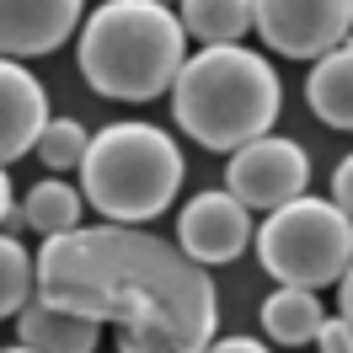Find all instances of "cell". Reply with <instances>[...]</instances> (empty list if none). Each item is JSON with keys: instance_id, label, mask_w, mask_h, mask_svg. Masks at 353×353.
Returning a JSON list of instances; mask_svg holds the SVG:
<instances>
[{"instance_id": "cb8c5ba5", "label": "cell", "mask_w": 353, "mask_h": 353, "mask_svg": "<svg viewBox=\"0 0 353 353\" xmlns=\"http://www.w3.org/2000/svg\"><path fill=\"white\" fill-rule=\"evenodd\" d=\"M343 48H353V27H348V43H343Z\"/></svg>"}, {"instance_id": "3957f363", "label": "cell", "mask_w": 353, "mask_h": 353, "mask_svg": "<svg viewBox=\"0 0 353 353\" xmlns=\"http://www.w3.org/2000/svg\"><path fill=\"white\" fill-rule=\"evenodd\" d=\"M284 108L279 70L268 65L257 48L230 43V48H199L172 86V112L188 139L203 150H241L273 129Z\"/></svg>"}, {"instance_id": "ac0fdd59", "label": "cell", "mask_w": 353, "mask_h": 353, "mask_svg": "<svg viewBox=\"0 0 353 353\" xmlns=\"http://www.w3.org/2000/svg\"><path fill=\"white\" fill-rule=\"evenodd\" d=\"M316 348H321V353H353L348 321H343V316H327V321H321V332H316Z\"/></svg>"}, {"instance_id": "603a6c76", "label": "cell", "mask_w": 353, "mask_h": 353, "mask_svg": "<svg viewBox=\"0 0 353 353\" xmlns=\"http://www.w3.org/2000/svg\"><path fill=\"white\" fill-rule=\"evenodd\" d=\"M0 353H32V348H22V343H17V348H0Z\"/></svg>"}, {"instance_id": "8992f818", "label": "cell", "mask_w": 353, "mask_h": 353, "mask_svg": "<svg viewBox=\"0 0 353 353\" xmlns=\"http://www.w3.org/2000/svg\"><path fill=\"white\" fill-rule=\"evenodd\" d=\"M310 188V155L305 145H294L284 134H263L225 161V193L241 203L246 214L252 209H284V203L305 199Z\"/></svg>"}, {"instance_id": "4fadbf2b", "label": "cell", "mask_w": 353, "mask_h": 353, "mask_svg": "<svg viewBox=\"0 0 353 353\" xmlns=\"http://www.w3.org/2000/svg\"><path fill=\"white\" fill-rule=\"evenodd\" d=\"M321 321H327V310H321V300H316L310 289H284L279 284L263 300V332H268V343H279V348H305V343H316Z\"/></svg>"}, {"instance_id": "5b68a950", "label": "cell", "mask_w": 353, "mask_h": 353, "mask_svg": "<svg viewBox=\"0 0 353 353\" xmlns=\"http://www.w3.org/2000/svg\"><path fill=\"white\" fill-rule=\"evenodd\" d=\"M257 263L268 268V279H279L284 289H327L343 284V273L353 263V225L343 220V209L332 199H294L284 209H273L257 230Z\"/></svg>"}, {"instance_id": "2e32d148", "label": "cell", "mask_w": 353, "mask_h": 353, "mask_svg": "<svg viewBox=\"0 0 353 353\" xmlns=\"http://www.w3.org/2000/svg\"><path fill=\"white\" fill-rule=\"evenodd\" d=\"M32 305V252L17 236H0V321Z\"/></svg>"}, {"instance_id": "277c9868", "label": "cell", "mask_w": 353, "mask_h": 353, "mask_svg": "<svg viewBox=\"0 0 353 353\" xmlns=\"http://www.w3.org/2000/svg\"><path fill=\"white\" fill-rule=\"evenodd\" d=\"M182 150L166 129L155 123H108L91 134L86 161H81V199L108 214V225L139 230L145 220L166 214L182 188Z\"/></svg>"}, {"instance_id": "7c38bea8", "label": "cell", "mask_w": 353, "mask_h": 353, "mask_svg": "<svg viewBox=\"0 0 353 353\" xmlns=\"http://www.w3.org/2000/svg\"><path fill=\"white\" fill-rule=\"evenodd\" d=\"M305 102L327 129L353 134V48H332L305 75Z\"/></svg>"}, {"instance_id": "5bb4252c", "label": "cell", "mask_w": 353, "mask_h": 353, "mask_svg": "<svg viewBox=\"0 0 353 353\" xmlns=\"http://www.w3.org/2000/svg\"><path fill=\"white\" fill-rule=\"evenodd\" d=\"M176 22H182L188 38H199L203 48H230L257 27V6L252 0H188L176 11Z\"/></svg>"}, {"instance_id": "8fae6325", "label": "cell", "mask_w": 353, "mask_h": 353, "mask_svg": "<svg viewBox=\"0 0 353 353\" xmlns=\"http://www.w3.org/2000/svg\"><path fill=\"white\" fill-rule=\"evenodd\" d=\"M17 337L32 353H91L97 337H102V327L86 321V316H75V310H54L43 300H32L17 316Z\"/></svg>"}, {"instance_id": "e0dca14e", "label": "cell", "mask_w": 353, "mask_h": 353, "mask_svg": "<svg viewBox=\"0 0 353 353\" xmlns=\"http://www.w3.org/2000/svg\"><path fill=\"white\" fill-rule=\"evenodd\" d=\"M86 145H91V139H86V129H81L75 118H48L32 155H43L48 172H70V166H81V161H86Z\"/></svg>"}, {"instance_id": "52a82bcc", "label": "cell", "mask_w": 353, "mask_h": 353, "mask_svg": "<svg viewBox=\"0 0 353 353\" xmlns=\"http://www.w3.org/2000/svg\"><path fill=\"white\" fill-rule=\"evenodd\" d=\"M353 0H257V32L284 59H327L348 43Z\"/></svg>"}, {"instance_id": "d6986e66", "label": "cell", "mask_w": 353, "mask_h": 353, "mask_svg": "<svg viewBox=\"0 0 353 353\" xmlns=\"http://www.w3.org/2000/svg\"><path fill=\"white\" fill-rule=\"evenodd\" d=\"M332 203L343 209V220L353 225V155L337 161V172H332Z\"/></svg>"}, {"instance_id": "44dd1931", "label": "cell", "mask_w": 353, "mask_h": 353, "mask_svg": "<svg viewBox=\"0 0 353 353\" xmlns=\"http://www.w3.org/2000/svg\"><path fill=\"white\" fill-rule=\"evenodd\" d=\"M337 316H343L348 332H353V263H348V273H343V284H337Z\"/></svg>"}, {"instance_id": "7a4b0ae2", "label": "cell", "mask_w": 353, "mask_h": 353, "mask_svg": "<svg viewBox=\"0 0 353 353\" xmlns=\"http://www.w3.org/2000/svg\"><path fill=\"white\" fill-rule=\"evenodd\" d=\"M75 65L97 97L150 102L176 86L188 65V32L161 0H108L81 22Z\"/></svg>"}, {"instance_id": "30bf717a", "label": "cell", "mask_w": 353, "mask_h": 353, "mask_svg": "<svg viewBox=\"0 0 353 353\" xmlns=\"http://www.w3.org/2000/svg\"><path fill=\"white\" fill-rule=\"evenodd\" d=\"M48 123V91L17 59H0V166L38 150V134Z\"/></svg>"}, {"instance_id": "ba28073f", "label": "cell", "mask_w": 353, "mask_h": 353, "mask_svg": "<svg viewBox=\"0 0 353 353\" xmlns=\"http://www.w3.org/2000/svg\"><path fill=\"white\" fill-rule=\"evenodd\" d=\"M246 246H252V214L225 188L220 193L209 188V193L182 203V214H176V252L188 263H199L209 273V268H220V263H236Z\"/></svg>"}, {"instance_id": "6da1fadb", "label": "cell", "mask_w": 353, "mask_h": 353, "mask_svg": "<svg viewBox=\"0 0 353 353\" xmlns=\"http://www.w3.org/2000/svg\"><path fill=\"white\" fill-rule=\"evenodd\" d=\"M32 300L118 327V353H203L220 327V294L166 236L81 225L32 257Z\"/></svg>"}, {"instance_id": "ffe728a7", "label": "cell", "mask_w": 353, "mask_h": 353, "mask_svg": "<svg viewBox=\"0 0 353 353\" xmlns=\"http://www.w3.org/2000/svg\"><path fill=\"white\" fill-rule=\"evenodd\" d=\"M203 353H268L257 337H220V343H209Z\"/></svg>"}, {"instance_id": "9a60e30c", "label": "cell", "mask_w": 353, "mask_h": 353, "mask_svg": "<svg viewBox=\"0 0 353 353\" xmlns=\"http://www.w3.org/2000/svg\"><path fill=\"white\" fill-rule=\"evenodd\" d=\"M81 209H86L81 188H70L59 176H38L22 203V225L43 230V236H65V230H81Z\"/></svg>"}, {"instance_id": "9c48e42d", "label": "cell", "mask_w": 353, "mask_h": 353, "mask_svg": "<svg viewBox=\"0 0 353 353\" xmlns=\"http://www.w3.org/2000/svg\"><path fill=\"white\" fill-rule=\"evenodd\" d=\"M81 27L75 0H0V59L54 54Z\"/></svg>"}, {"instance_id": "7402d4cb", "label": "cell", "mask_w": 353, "mask_h": 353, "mask_svg": "<svg viewBox=\"0 0 353 353\" xmlns=\"http://www.w3.org/2000/svg\"><path fill=\"white\" fill-rule=\"evenodd\" d=\"M11 220V176H6V166H0V225Z\"/></svg>"}]
</instances>
